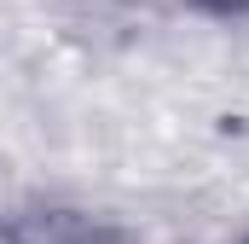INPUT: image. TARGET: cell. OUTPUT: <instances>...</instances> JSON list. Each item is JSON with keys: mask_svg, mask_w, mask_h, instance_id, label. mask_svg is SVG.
I'll return each mask as SVG.
<instances>
[{"mask_svg": "<svg viewBox=\"0 0 249 244\" xmlns=\"http://www.w3.org/2000/svg\"><path fill=\"white\" fill-rule=\"evenodd\" d=\"M232 244H249V233H238V239H232Z\"/></svg>", "mask_w": 249, "mask_h": 244, "instance_id": "obj_1", "label": "cell"}]
</instances>
